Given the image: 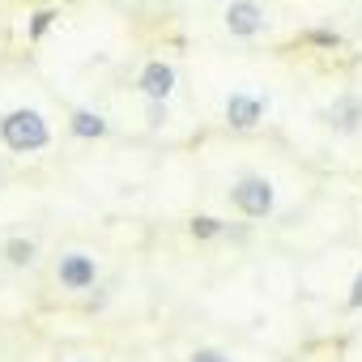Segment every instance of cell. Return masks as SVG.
<instances>
[{"label":"cell","mask_w":362,"mask_h":362,"mask_svg":"<svg viewBox=\"0 0 362 362\" xmlns=\"http://www.w3.org/2000/svg\"><path fill=\"white\" fill-rule=\"evenodd\" d=\"M0 145L18 158H35L52 145V124L39 107H13L0 115Z\"/></svg>","instance_id":"6da1fadb"},{"label":"cell","mask_w":362,"mask_h":362,"mask_svg":"<svg viewBox=\"0 0 362 362\" xmlns=\"http://www.w3.org/2000/svg\"><path fill=\"white\" fill-rule=\"evenodd\" d=\"M226 201L243 222H264L277 214V184L264 170H243L239 179H230Z\"/></svg>","instance_id":"7a4b0ae2"},{"label":"cell","mask_w":362,"mask_h":362,"mask_svg":"<svg viewBox=\"0 0 362 362\" xmlns=\"http://www.w3.org/2000/svg\"><path fill=\"white\" fill-rule=\"evenodd\" d=\"M264 115H269V90H256V86H247V90H230L226 103H222V119H226V128H235V132H252V128H260Z\"/></svg>","instance_id":"3957f363"},{"label":"cell","mask_w":362,"mask_h":362,"mask_svg":"<svg viewBox=\"0 0 362 362\" xmlns=\"http://www.w3.org/2000/svg\"><path fill=\"white\" fill-rule=\"evenodd\" d=\"M222 26L230 39H260L269 35V9L260 0H230L222 9Z\"/></svg>","instance_id":"277c9868"},{"label":"cell","mask_w":362,"mask_h":362,"mask_svg":"<svg viewBox=\"0 0 362 362\" xmlns=\"http://www.w3.org/2000/svg\"><path fill=\"white\" fill-rule=\"evenodd\" d=\"M56 281L64 286V290H73V294H86V290H94L98 286V256H90V252H60L56 256Z\"/></svg>","instance_id":"5b68a950"},{"label":"cell","mask_w":362,"mask_h":362,"mask_svg":"<svg viewBox=\"0 0 362 362\" xmlns=\"http://www.w3.org/2000/svg\"><path fill=\"white\" fill-rule=\"evenodd\" d=\"M320 124H324L332 136H358V132H362V94H358V90H341V94L320 111Z\"/></svg>","instance_id":"8992f818"},{"label":"cell","mask_w":362,"mask_h":362,"mask_svg":"<svg viewBox=\"0 0 362 362\" xmlns=\"http://www.w3.org/2000/svg\"><path fill=\"white\" fill-rule=\"evenodd\" d=\"M175 86H179V73H175V64L162 60V56L145 60L141 73H136V90H141V98H149V103H166V98L175 94Z\"/></svg>","instance_id":"52a82bcc"},{"label":"cell","mask_w":362,"mask_h":362,"mask_svg":"<svg viewBox=\"0 0 362 362\" xmlns=\"http://www.w3.org/2000/svg\"><path fill=\"white\" fill-rule=\"evenodd\" d=\"M69 132H73L77 141H103V136L111 132V124H107L98 111H90V107H73V111H69Z\"/></svg>","instance_id":"ba28073f"},{"label":"cell","mask_w":362,"mask_h":362,"mask_svg":"<svg viewBox=\"0 0 362 362\" xmlns=\"http://www.w3.org/2000/svg\"><path fill=\"white\" fill-rule=\"evenodd\" d=\"M0 256H5L9 269H30V264L39 260V243L26 239V235H9L5 243H0Z\"/></svg>","instance_id":"9c48e42d"},{"label":"cell","mask_w":362,"mask_h":362,"mask_svg":"<svg viewBox=\"0 0 362 362\" xmlns=\"http://www.w3.org/2000/svg\"><path fill=\"white\" fill-rule=\"evenodd\" d=\"M188 230H192V239H218V235H226V222L214 218V214H197L188 222Z\"/></svg>","instance_id":"30bf717a"},{"label":"cell","mask_w":362,"mask_h":362,"mask_svg":"<svg viewBox=\"0 0 362 362\" xmlns=\"http://www.w3.org/2000/svg\"><path fill=\"white\" fill-rule=\"evenodd\" d=\"M145 124H149V128H166V124H170V107L145 98Z\"/></svg>","instance_id":"8fae6325"},{"label":"cell","mask_w":362,"mask_h":362,"mask_svg":"<svg viewBox=\"0 0 362 362\" xmlns=\"http://www.w3.org/2000/svg\"><path fill=\"white\" fill-rule=\"evenodd\" d=\"M52 22H56V9H39V13L30 18V39H43V35L52 30Z\"/></svg>","instance_id":"7c38bea8"},{"label":"cell","mask_w":362,"mask_h":362,"mask_svg":"<svg viewBox=\"0 0 362 362\" xmlns=\"http://www.w3.org/2000/svg\"><path fill=\"white\" fill-rule=\"evenodd\" d=\"M188 362H230V354L226 349H218V345H201V349H192V358Z\"/></svg>","instance_id":"4fadbf2b"},{"label":"cell","mask_w":362,"mask_h":362,"mask_svg":"<svg viewBox=\"0 0 362 362\" xmlns=\"http://www.w3.org/2000/svg\"><path fill=\"white\" fill-rule=\"evenodd\" d=\"M345 307H349V311H362V269H358L354 281H349V298H345Z\"/></svg>","instance_id":"5bb4252c"},{"label":"cell","mask_w":362,"mask_h":362,"mask_svg":"<svg viewBox=\"0 0 362 362\" xmlns=\"http://www.w3.org/2000/svg\"><path fill=\"white\" fill-rule=\"evenodd\" d=\"M311 43H320V47H337L341 39H337V35H328V30H315V35H311Z\"/></svg>","instance_id":"9a60e30c"}]
</instances>
